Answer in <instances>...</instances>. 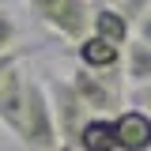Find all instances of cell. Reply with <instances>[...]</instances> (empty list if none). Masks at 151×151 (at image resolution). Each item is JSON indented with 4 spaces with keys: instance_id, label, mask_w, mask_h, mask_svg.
<instances>
[{
    "instance_id": "6da1fadb",
    "label": "cell",
    "mask_w": 151,
    "mask_h": 151,
    "mask_svg": "<svg viewBox=\"0 0 151 151\" xmlns=\"http://www.w3.org/2000/svg\"><path fill=\"white\" fill-rule=\"evenodd\" d=\"M19 147L23 151H60V129H57L49 87H45V79H34V76H30V87H27V113H23Z\"/></svg>"
},
{
    "instance_id": "7a4b0ae2",
    "label": "cell",
    "mask_w": 151,
    "mask_h": 151,
    "mask_svg": "<svg viewBox=\"0 0 151 151\" xmlns=\"http://www.w3.org/2000/svg\"><path fill=\"white\" fill-rule=\"evenodd\" d=\"M30 8L53 34H60L72 45H79L91 34V19H94L91 0H30Z\"/></svg>"
},
{
    "instance_id": "3957f363",
    "label": "cell",
    "mask_w": 151,
    "mask_h": 151,
    "mask_svg": "<svg viewBox=\"0 0 151 151\" xmlns=\"http://www.w3.org/2000/svg\"><path fill=\"white\" fill-rule=\"evenodd\" d=\"M45 87H49V98H53L57 129H60V147H76V140H79L83 125L94 117L91 106L79 98V91L72 87V79H68V76H64V79H60V76H49V79H45Z\"/></svg>"
},
{
    "instance_id": "277c9868",
    "label": "cell",
    "mask_w": 151,
    "mask_h": 151,
    "mask_svg": "<svg viewBox=\"0 0 151 151\" xmlns=\"http://www.w3.org/2000/svg\"><path fill=\"white\" fill-rule=\"evenodd\" d=\"M68 79H72L76 91H79V98L91 106L94 117H117L121 113V72L98 76V72H87V68L76 64V72Z\"/></svg>"
},
{
    "instance_id": "5b68a950",
    "label": "cell",
    "mask_w": 151,
    "mask_h": 151,
    "mask_svg": "<svg viewBox=\"0 0 151 151\" xmlns=\"http://www.w3.org/2000/svg\"><path fill=\"white\" fill-rule=\"evenodd\" d=\"M27 87H30V76L23 72V64L8 72L4 87H0V129H8L19 140L23 132V113H27Z\"/></svg>"
},
{
    "instance_id": "8992f818",
    "label": "cell",
    "mask_w": 151,
    "mask_h": 151,
    "mask_svg": "<svg viewBox=\"0 0 151 151\" xmlns=\"http://www.w3.org/2000/svg\"><path fill=\"white\" fill-rule=\"evenodd\" d=\"M121 60H125V49L106 42V38H98V34H87L76 45V64L87 68V72H98V76L121 72Z\"/></svg>"
},
{
    "instance_id": "52a82bcc",
    "label": "cell",
    "mask_w": 151,
    "mask_h": 151,
    "mask_svg": "<svg viewBox=\"0 0 151 151\" xmlns=\"http://www.w3.org/2000/svg\"><path fill=\"white\" fill-rule=\"evenodd\" d=\"M117 147L121 151H151V113L140 106H129L117 117Z\"/></svg>"
},
{
    "instance_id": "ba28073f",
    "label": "cell",
    "mask_w": 151,
    "mask_h": 151,
    "mask_svg": "<svg viewBox=\"0 0 151 151\" xmlns=\"http://www.w3.org/2000/svg\"><path fill=\"white\" fill-rule=\"evenodd\" d=\"M91 34H98V38H106V42H113V45H121V49H125L132 38H136V27L121 15V8H117V4H102V8H94Z\"/></svg>"
},
{
    "instance_id": "9c48e42d",
    "label": "cell",
    "mask_w": 151,
    "mask_h": 151,
    "mask_svg": "<svg viewBox=\"0 0 151 151\" xmlns=\"http://www.w3.org/2000/svg\"><path fill=\"white\" fill-rule=\"evenodd\" d=\"M76 151H121L117 147V121L113 117H91L76 140Z\"/></svg>"
},
{
    "instance_id": "30bf717a",
    "label": "cell",
    "mask_w": 151,
    "mask_h": 151,
    "mask_svg": "<svg viewBox=\"0 0 151 151\" xmlns=\"http://www.w3.org/2000/svg\"><path fill=\"white\" fill-rule=\"evenodd\" d=\"M125 79L132 83V91L151 83V45L140 38H132L125 45Z\"/></svg>"
},
{
    "instance_id": "8fae6325",
    "label": "cell",
    "mask_w": 151,
    "mask_h": 151,
    "mask_svg": "<svg viewBox=\"0 0 151 151\" xmlns=\"http://www.w3.org/2000/svg\"><path fill=\"white\" fill-rule=\"evenodd\" d=\"M15 42H19V23H15V15L4 8V12H0V57L12 53V49H19Z\"/></svg>"
},
{
    "instance_id": "7c38bea8",
    "label": "cell",
    "mask_w": 151,
    "mask_h": 151,
    "mask_svg": "<svg viewBox=\"0 0 151 151\" xmlns=\"http://www.w3.org/2000/svg\"><path fill=\"white\" fill-rule=\"evenodd\" d=\"M23 57H27V49H12V53H4V57H0V87H4V79H8V72L23 64Z\"/></svg>"
},
{
    "instance_id": "4fadbf2b",
    "label": "cell",
    "mask_w": 151,
    "mask_h": 151,
    "mask_svg": "<svg viewBox=\"0 0 151 151\" xmlns=\"http://www.w3.org/2000/svg\"><path fill=\"white\" fill-rule=\"evenodd\" d=\"M132 106H140V110H147V113H151V83L132 91Z\"/></svg>"
},
{
    "instance_id": "5bb4252c",
    "label": "cell",
    "mask_w": 151,
    "mask_h": 151,
    "mask_svg": "<svg viewBox=\"0 0 151 151\" xmlns=\"http://www.w3.org/2000/svg\"><path fill=\"white\" fill-rule=\"evenodd\" d=\"M136 38H140V42H147V45H151V12H147L144 19H140V23H136Z\"/></svg>"
},
{
    "instance_id": "9a60e30c",
    "label": "cell",
    "mask_w": 151,
    "mask_h": 151,
    "mask_svg": "<svg viewBox=\"0 0 151 151\" xmlns=\"http://www.w3.org/2000/svg\"><path fill=\"white\" fill-rule=\"evenodd\" d=\"M8 4H15V0H0V12H4V8H8Z\"/></svg>"
},
{
    "instance_id": "2e32d148",
    "label": "cell",
    "mask_w": 151,
    "mask_h": 151,
    "mask_svg": "<svg viewBox=\"0 0 151 151\" xmlns=\"http://www.w3.org/2000/svg\"><path fill=\"white\" fill-rule=\"evenodd\" d=\"M60 151H72V147H60Z\"/></svg>"
},
{
    "instance_id": "e0dca14e",
    "label": "cell",
    "mask_w": 151,
    "mask_h": 151,
    "mask_svg": "<svg viewBox=\"0 0 151 151\" xmlns=\"http://www.w3.org/2000/svg\"><path fill=\"white\" fill-rule=\"evenodd\" d=\"M72 151H76V147H72Z\"/></svg>"
}]
</instances>
